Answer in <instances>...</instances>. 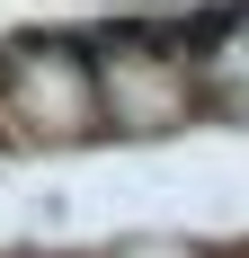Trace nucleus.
Listing matches in <instances>:
<instances>
[{"instance_id":"f257e3e1","label":"nucleus","mask_w":249,"mask_h":258,"mask_svg":"<svg viewBox=\"0 0 249 258\" xmlns=\"http://www.w3.org/2000/svg\"><path fill=\"white\" fill-rule=\"evenodd\" d=\"M143 258H178V249H143Z\"/></svg>"}]
</instances>
